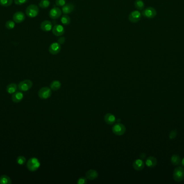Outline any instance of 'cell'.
<instances>
[{"mask_svg": "<svg viewBox=\"0 0 184 184\" xmlns=\"http://www.w3.org/2000/svg\"><path fill=\"white\" fill-rule=\"evenodd\" d=\"M41 163L36 158H31L27 163V167L31 172H35L39 168Z\"/></svg>", "mask_w": 184, "mask_h": 184, "instance_id": "1", "label": "cell"}, {"mask_svg": "<svg viewBox=\"0 0 184 184\" xmlns=\"http://www.w3.org/2000/svg\"><path fill=\"white\" fill-rule=\"evenodd\" d=\"M173 179L177 182H180L184 179V168L179 166L174 169L173 174Z\"/></svg>", "mask_w": 184, "mask_h": 184, "instance_id": "2", "label": "cell"}, {"mask_svg": "<svg viewBox=\"0 0 184 184\" xmlns=\"http://www.w3.org/2000/svg\"><path fill=\"white\" fill-rule=\"evenodd\" d=\"M39 10L38 7L35 5H29L26 10V15L30 18H34L38 15Z\"/></svg>", "mask_w": 184, "mask_h": 184, "instance_id": "3", "label": "cell"}, {"mask_svg": "<svg viewBox=\"0 0 184 184\" xmlns=\"http://www.w3.org/2000/svg\"><path fill=\"white\" fill-rule=\"evenodd\" d=\"M112 132L115 134L116 135L118 136H122L124 134L126 131V126L121 123H116L115 124L112 128Z\"/></svg>", "mask_w": 184, "mask_h": 184, "instance_id": "4", "label": "cell"}, {"mask_svg": "<svg viewBox=\"0 0 184 184\" xmlns=\"http://www.w3.org/2000/svg\"><path fill=\"white\" fill-rule=\"evenodd\" d=\"M52 91L51 88L49 87H43L41 88L38 91V96L41 99H46L51 97Z\"/></svg>", "mask_w": 184, "mask_h": 184, "instance_id": "5", "label": "cell"}, {"mask_svg": "<svg viewBox=\"0 0 184 184\" xmlns=\"http://www.w3.org/2000/svg\"><path fill=\"white\" fill-rule=\"evenodd\" d=\"M33 83L31 80L26 79L20 82L18 85V87L21 91H26L30 89Z\"/></svg>", "mask_w": 184, "mask_h": 184, "instance_id": "6", "label": "cell"}, {"mask_svg": "<svg viewBox=\"0 0 184 184\" xmlns=\"http://www.w3.org/2000/svg\"><path fill=\"white\" fill-rule=\"evenodd\" d=\"M142 15L148 19H153L157 15V11L152 7H148L143 10Z\"/></svg>", "mask_w": 184, "mask_h": 184, "instance_id": "7", "label": "cell"}, {"mask_svg": "<svg viewBox=\"0 0 184 184\" xmlns=\"http://www.w3.org/2000/svg\"><path fill=\"white\" fill-rule=\"evenodd\" d=\"M142 14L138 11L135 10L132 11L129 15V20L132 23H137L141 20Z\"/></svg>", "mask_w": 184, "mask_h": 184, "instance_id": "8", "label": "cell"}, {"mask_svg": "<svg viewBox=\"0 0 184 184\" xmlns=\"http://www.w3.org/2000/svg\"><path fill=\"white\" fill-rule=\"evenodd\" d=\"M61 49V45L58 42H55L52 43L50 46L49 48V51L50 53L52 55H57L60 52Z\"/></svg>", "mask_w": 184, "mask_h": 184, "instance_id": "9", "label": "cell"}, {"mask_svg": "<svg viewBox=\"0 0 184 184\" xmlns=\"http://www.w3.org/2000/svg\"><path fill=\"white\" fill-rule=\"evenodd\" d=\"M61 14H62V11L60 8L58 7H55L50 11L49 16L52 19L56 20V19H58L61 16Z\"/></svg>", "mask_w": 184, "mask_h": 184, "instance_id": "10", "label": "cell"}, {"mask_svg": "<svg viewBox=\"0 0 184 184\" xmlns=\"http://www.w3.org/2000/svg\"><path fill=\"white\" fill-rule=\"evenodd\" d=\"M25 19V14L21 11H17L13 15V20L17 23H20L23 22Z\"/></svg>", "mask_w": 184, "mask_h": 184, "instance_id": "11", "label": "cell"}, {"mask_svg": "<svg viewBox=\"0 0 184 184\" xmlns=\"http://www.w3.org/2000/svg\"><path fill=\"white\" fill-rule=\"evenodd\" d=\"M65 32L64 28L60 24H57L52 28V33L56 36H62Z\"/></svg>", "mask_w": 184, "mask_h": 184, "instance_id": "12", "label": "cell"}, {"mask_svg": "<svg viewBox=\"0 0 184 184\" xmlns=\"http://www.w3.org/2000/svg\"><path fill=\"white\" fill-rule=\"evenodd\" d=\"M41 29L44 31H50L52 29V24L50 21H44L41 23Z\"/></svg>", "mask_w": 184, "mask_h": 184, "instance_id": "13", "label": "cell"}, {"mask_svg": "<svg viewBox=\"0 0 184 184\" xmlns=\"http://www.w3.org/2000/svg\"><path fill=\"white\" fill-rule=\"evenodd\" d=\"M74 9V5L72 3H66L65 5L62 7V12L64 14H69L71 13H72Z\"/></svg>", "mask_w": 184, "mask_h": 184, "instance_id": "14", "label": "cell"}, {"mask_svg": "<svg viewBox=\"0 0 184 184\" xmlns=\"http://www.w3.org/2000/svg\"><path fill=\"white\" fill-rule=\"evenodd\" d=\"M133 167L137 171H141L144 167V163L142 159H136L133 163Z\"/></svg>", "mask_w": 184, "mask_h": 184, "instance_id": "15", "label": "cell"}, {"mask_svg": "<svg viewBox=\"0 0 184 184\" xmlns=\"http://www.w3.org/2000/svg\"><path fill=\"white\" fill-rule=\"evenodd\" d=\"M85 176L87 179L93 180L97 178L98 177V173L96 170L90 169L86 173Z\"/></svg>", "mask_w": 184, "mask_h": 184, "instance_id": "16", "label": "cell"}, {"mask_svg": "<svg viewBox=\"0 0 184 184\" xmlns=\"http://www.w3.org/2000/svg\"><path fill=\"white\" fill-rule=\"evenodd\" d=\"M24 95L23 93L20 91H16L14 92L11 97L12 101L14 103H19L23 99Z\"/></svg>", "mask_w": 184, "mask_h": 184, "instance_id": "17", "label": "cell"}, {"mask_svg": "<svg viewBox=\"0 0 184 184\" xmlns=\"http://www.w3.org/2000/svg\"><path fill=\"white\" fill-rule=\"evenodd\" d=\"M157 159L154 157H152V156L149 157L146 160V165L149 167L150 168L154 167L157 165Z\"/></svg>", "mask_w": 184, "mask_h": 184, "instance_id": "18", "label": "cell"}, {"mask_svg": "<svg viewBox=\"0 0 184 184\" xmlns=\"http://www.w3.org/2000/svg\"><path fill=\"white\" fill-rule=\"evenodd\" d=\"M104 120L105 122L108 124L112 125L115 122L116 118L114 115H112V113H108L104 116Z\"/></svg>", "mask_w": 184, "mask_h": 184, "instance_id": "19", "label": "cell"}, {"mask_svg": "<svg viewBox=\"0 0 184 184\" xmlns=\"http://www.w3.org/2000/svg\"><path fill=\"white\" fill-rule=\"evenodd\" d=\"M171 161L174 165H179L181 163V158L178 154H173L171 159Z\"/></svg>", "mask_w": 184, "mask_h": 184, "instance_id": "20", "label": "cell"}, {"mask_svg": "<svg viewBox=\"0 0 184 184\" xmlns=\"http://www.w3.org/2000/svg\"><path fill=\"white\" fill-rule=\"evenodd\" d=\"M61 87V83L59 81L55 80L53 81L50 84V88L53 91H57L59 90Z\"/></svg>", "mask_w": 184, "mask_h": 184, "instance_id": "21", "label": "cell"}, {"mask_svg": "<svg viewBox=\"0 0 184 184\" xmlns=\"http://www.w3.org/2000/svg\"><path fill=\"white\" fill-rule=\"evenodd\" d=\"M17 86L15 83H11L7 87V91L10 94H13L17 90Z\"/></svg>", "mask_w": 184, "mask_h": 184, "instance_id": "22", "label": "cell"}, {"mask_svg": "<svg viewBox=\"0 0 184 184\" xmlns=\"http://www.w3.org/2000/svg\"><path fill=\"white\" fill-rule=\"evenodd\" d=\"M0 184H11V180L9 177L7 175H3L0 177Z\"/></svg>", "mask_w": 184, "mask_h": 184, "instance_id": "23", "label": "cell"}, {"mask_svg": "<svg viewBox=\"0 0 184 184\" xmlns=\"http://www.w3.org/2000/svg\"><path fill=\"white\" fill-rule=\"evenodd\" d=\"M135 8L139 10H142L144 8V3L142 0H136L135 2Z\"/></svg>", "mask_w": 184, "mask_h": 184, "instance_id": "24", "label": "cell"}, {"mask_svg": "<svg viewBox=\"0 0 184 184\" xmlns=\"http://www.w3.org/2000/svg\"><path fill=\"white\" fill-rule=\"evenodd\" d=\"M71 19L69 16L67 15V14H64V15L62 16L61 18V23L67 26L71 23Z\"/></svg>", "mask_w": 184, "mask_h": 184, "instance_id": "25", "label": "cell"}, {"mask_svg": "<svg viewBox=\"0 0 184 184\" xmlns=\"http://www.w3.org/2000/svg\"><path fill=\"white\" fill-rule=\"evenodd\" d=\"M50 5V2L49 0H41L39 3V6L43 9L48 8Z\"/></svg>", "mask_w": 184, "mask_h": 184, "instance_id": "26", "label": "cell"}, {"mask_svg": "<svg viewBox=\"0 0 184 184\" xmlns=\"http://www.w3.org/2000/svg\"><path fill=\"white\" fill-rule=\"evenodd\" d=\"M12 3V0H0V5L3 7H9Z\"/></svg>", "mask_w": 184, "mask_h": 184, "instance_id": "27", "label": "cell"}, {"mask_svg": "<svg viewBox=\"0 0 184 184\" xmlns=\"http://www.w3.org/2000/svg\"><path fill=\"white\" fill-rule=\"evenodd\" d=\"M15 26V22L13 21H8L5 23V27L8 29H12Z\"/></svg>", "mask_w": 184, "mask_h": 184, "instance_id": "28", "label": "cell"}, {"mask_svg": "<svg viewBox=\"0 0 184 184\" xmlns=\"http://www.w3.org/2000/svg\"><path fill=\"white\" fill-rule=\"evenodd\" d=\"M17 163L19 165H23L25 164L26 161V159L23 156H19L17 158Z\"/></svg>", "mask_w": 184, "mask_h": 184, "instance_id": "29", "label": "cell"}, {"mask_svg": "<svg viewBox=\"0 0 184 184\" xmlns=\"http://www.w3.org/2000/svg\"><path fill=\"white\" fill-rule=\"evenodd\" d=\"M66 3V0H56V4L58 7H63Z\"/></svg>", "mask_w": 184, "mask_h": 184, "instance_id": "30", "label": "cell"}, {"mask_svg": "<svg viewBox=\"0 0 184 184\" xmlns=\"http://www.w3.org/2000/svg\"><path fill=\"white\" fill-rule=\"evenodd\" d=\"M177 135V131L176 130H174L172 131L169 135V138L171 139H173L174 138H175Z\"/></svg>", "mask_w": 184, "mask_h": 184, "instance_id": "31", "label": "cell"}, {"mask_svg": "<svg viewBox=\"0 0 184 184\" xmlns=\"http://www.w3.org/2000/svg\"><path fill=\"white\" fill-rule=\"evenodd\" d=\"M28 1V0H14V2L17 5H22L26 3Z\"/></svg>", "mask_w": 184, "mask_h": 184, "instance_id": "32", "label": "cell"}, {"mask_svg": "<svg viewBox=\"0 0 184 184\" xmlns=\"http://www.w3.org/2000/svg\"><path fill=\"white\" fill-rule=\"evenodd\" d=\"M87 183V178H80L78 179L77 183L78 184H85Z\"/></svg>", "mask_w": 184, "mask_h": 184, "instance_id": "33", "label": "cell"}, {"mask_svg": "<svg viewBox=\"0 0 184 184\" xmlns=\"http://www.w3.org/2000/svg\"><path fill=\"white\" fill-rule=\"evenodd\" d=\"M59 44H64V43L65 42V37H60L58 40V42H57Z\"/></svg>", "mask_w": 184, "mask_h": 184, "instance_id": "34", "label": "cell"}, {"mask_svg": "<svg viewBox=\"0 0 184 184\" xmlns=\"http://www.w3.org/2000/svg\"><path fill=\"white\" fill-rule=\"evenodd\" d=\"M139 157L141 158V159H144L145 158V157H146V154H144V153H142V154L139 155Z\"/></svg>", "mask_w": 184, "mask_h": 184, "instance_id": "35", "label": "cell"}, {"mask_svg": "<svg viewBox=\"0 0 184 184\" xmlns=\"http://www.w3.org/2000/svg\"><path fill=\"white\" fill-rule=\"evenodd\" d=\"M181 163H182V165H183L184 166V158L183 159V160H182V161H181Z\"/></svg>", "mask_w": 184, "mask_h": 184, "instance_id": "36", "label": "cell"}]
</instances>
